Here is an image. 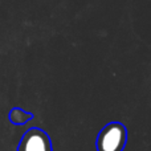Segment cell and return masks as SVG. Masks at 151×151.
<instances>
[{"label":"cell","instance_id":"1","mask_svg":"<svg viewBox=\"0 0 151 151\" xmlns=\"http://www.w3.org/2000/svg\"><path fill=\"white\" fill-rule=\"evenodd\" d=\"M127 142V130L119 122H110L97 137V151H123Z\"/></svg>","mask_w":151,"mask_h":151},{"label":"cell","instance_id":"2","mask_svg":"<svg viewBox=\"0 0 151 151\" xmlns=\"http://www.w3.org/2000/svg\"><path fill=\"white\" fill-rule=\"evenodd\" d=\"M17 151H53L52 142L41 129H29L23 135Z\"/></svg>","mask_w":151,"mask_h":151}]
</instances>
